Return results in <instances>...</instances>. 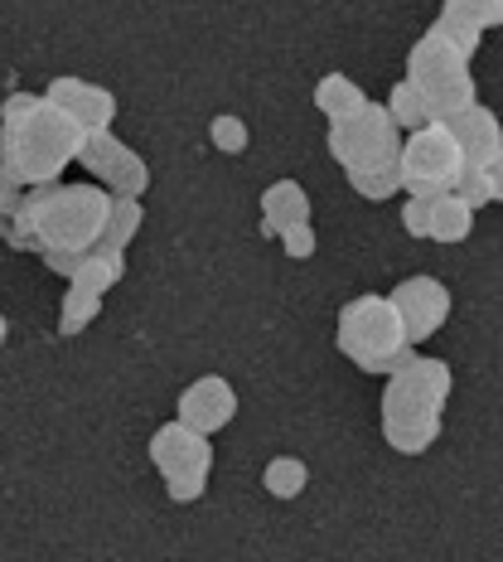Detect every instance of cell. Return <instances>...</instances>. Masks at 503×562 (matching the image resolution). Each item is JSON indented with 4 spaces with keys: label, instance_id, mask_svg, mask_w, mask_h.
Wrapping results in <instances>:
<instances>
[{
    "label": "cell",
    "instance_id": "f1b7e54d",
    "mask_svg": "<svg viewBox=\"0 0 503 562\" xmlns=\"http://www.w3.org/2000/svg\"><path fill=\"white\" fill-rule=\"evenodd\" d=\"M25 190H30V184L20 180V175L10 170L5 160H0V218H5V214H15V209L25 204Z\"/></svg>",
    "mask_w": 503,
    "mask_h": 562
},
{
    "label": "cell",
    "instance_id": "8fae6325",
    "mask_svg": "<svg viewBox=\"0 0 503 562\" xmlns=\"http://www.w3.org/2000/svg\"><path fill=\"white\" fill-rule=\"evenodd\" d=\"M180 417L190 422L194 431H204V437H218V431L238 417V389H232L224 373H204V379H194L190 389L180 393Z\"/></svg>",
    "mask_w": 503,
    "mask_h": 562
},
{
    "label": "cell",
    "instance_id": "8992f818",
    "mask_svg": "<svg viewBox=\"0 0 503 562\" xmlns=\"http://www.w3.org/2000/svg\"><path fill=\"white\" fill-rule=\"evenodd\" d=\"M397 170H402V194H426V199L450 194L465 170L460 140L450 136L446 122L416 126V132H407L402 150H397Z\"/></svg>",
    "mask_w": 503,
    "mask_h": 562
},
{
    "label": "cell",
    "instance_id": "ba28073f",
    "mask_svg": "<svg viewBox=\"0 0 503 562\" xmlns=\"http://www.w3.org/2000/svg\"><path fill=\"white\" fill-rule=\"evenodd\" d=\"M78 166H83L98 184H107L112 194H132L140 199L150 190V166L136 156L132 146H126L116 132H88L83 140V156H78Z\"/></svg>",
    "mask_w": 503,
    "mask_h": 562
},
{
    "label": "cell",
    "instance_id": "83f0119b",
    "mask_svg": "<svg viewBox=\"0 0 503 562\" xmlns=\"http://www.w3.org/2000/svg\"><path fill=\"white\" fill-rule=\"evenodd\" d=\"M281 248H286V257H296V262H306V257H315V228L310 224H290L281 228Z\"/></svg>",
    "mask_w": 503,
    "mask_h": 562
},
{
    "label": "cell",
    "instance_id": "30bf717a",
    "mask_svg": "<svg viewBox=\"0 0 503 562\" xmlns=\"http://www.w3.org/2000/svg\"><path fill=\"white\" fill-rule=\"evenodd\" d=\"M388 296H392V306L402 311V325H407L412 345H426V339L450 321V291H446V281H436V277H407V281H397Z\"/></svg>",
    "mask_w": 503,
    "mask_h": 562
},
{
    "label": "cell",
    "instance_id": "ac0fdd59",
    "mask_svg": "<svg viewBox=\"0 0 503 562\" xmlns=\"http://www.w3.org/2000/svg\"><path fill=\"white\" fill-rule=\"evenodd\" d=\"M382 108H388V116L397 122V132H416V126L436 122V116H431V108H426V98H421V88L412 83V78H397Z\"/></svg>",
    "mask_w": 503,
    "mask_h": 562
},
{
    "label": "cell",
    "instance_id": "5bb4252c",
    "mask_svg": "<svg viewBox=\"0 0 503 562\" xmlns=\"http://www.w3.org/2000/svg\"><path fill=\"white\" fill-rule=\"evenodd\" d=\"M290 224H310V194L296 180H276L262 190V233L281 238V228Z\"/></svg>",
    "mask_w": 503,
    "mask_h": 562
},
{
    "label": "cell",
    "instance_id": "d6986e66",
    "mask_svg": "<svg viewBox=\"0 0 503 562\" xmlns=\"http://www.w3.org/2000/svg\"><path fill=\"white\" fill-rule=\"evenodd\" d=\"M98 315H102V296H98V291L68 281V296H64V306H58V335H68V339L83 335Z\"/></svg>",
    "mask_w": 503,
    "mask_h": 562
},
{
    "label": "cell",
    "instance_id": "9c48e42d",
    "mask_svg": "<svg viewBox=\"0 0 503 562\" xmlns=\"http://www.w3.org/2000/svg\"><path fill=\"white\" fill-rule=\"evenodd\" d=\"M150 465H156L165 480L174 475H214V437L194 431L184 417L156 427L150 437Z\"/></svg>",
    "mask_w": 503,
    "mask_h": 562
},
{
    "label": "cell",
    "instance_id": "9a60e30c",
    "mask_svg": "<svg viewBox=\"0 0 503 562\" xmlns=\"http://www.w3.org/2000/svg\"><path fill=\"white\" fill-rule=\"evenodd\" d=\"M122 277H126V248H112L107 238H98L83 257H78V272L68 277V281H78V286H88V291H98V296H107V291H112Z\"/></svg>",
    "mask_w": 503,
    "mask_h": 562
},
{
    "label": "cell",
    "instance_id": "cb8c5ba5",
    "mask_svg": "<svg viewBox=\"0 0 503 562\" xmlns=\"http://www.w3.org/2000/svg\"><path fill=\"white\" fill-rule=\"evenodd\" d=\"M208 140H214V150H224V156H242V150L252 146V132H248V122H242V116L224 112V116H214V122H208Z\"/></svg>",
    "mask_w": 503,
    "mask_h": 562
},
{
    "label": "cell",
    "instance_id": "7c38bea8",
    "mask_svg": "<svg viewBox=\"0 0 503 562\" xmlns=\"http://www.w3.org/2000/svg\"><path fill=\"white\" fill-rule=\"evenodd\" d=\"M44 102H54L58 112H68L83 132H112V122H116V98L107 88L88 83V78H49Z\"/></svg>",
    "mask_w": 503,
    "mask_h": 562
},
{
    "label": "cell",
    "instance_id": "2e32d148",
    "mask_svg": "<svg viewBox=\"0 0 503 562\" xmlns=\"http://www.w3.org/2000/svg\"><path fill=\"white\" fill-rule=\"evenodd\" d=\"M315 108H320V116H330V122H344V116L368 108V92L348 74H324L320 83H315Z\"/></svg>",
    "mask_w": 503,
    "mask_h": 562
},
{
    "label": "cell",
    "instance_id": "7a4b0ae2",
    "mask_svg": "<svg viewBox=\"0 0 503 562\" xmlns=\"http://www.w3.org/2000/svg\"><path fill=\"white\" fill-rule=\"evenodd\" d=\"M455 389V373L446 359L431 355H407L402 364L388 373L382 389V441L397 456H421L436 447L441 427H446V403Z\"/></svg>",
    "mask_w": 503,
    "mask_h": 562
},
{
    "label": "cell",
    "instance_id": "277c9868",
    "mask_svg": "<svg viewBox=\"0 0 503 562\" xmlns=\"http://www.w3.org/2000/svg\"><path fill=\"white\" fill-rule=\"evenodd\" d=\"M334 345H339V355H344L354 369L382 373V379H388V373L416 349L412 339H407L402 311L392 306V296H378V291L354 296V301H344V306H339Z\"/></svg>",
    "mask_w": 503,
    "mask_h": 562
},
{
    "label": "cell",
    "instance_id": "6da1fadb",
    "mask_svg": "<svg viewBox=\"0 0 503 562\" xmlns=\"http://www.w3.org/2000/svg\"><path fill=\"white\" fill-rule=\"evenodd\" d=\"M83 126L44 102V92H10L0 102V160L25 184H54L83 156Z\"/></svg>",
    "mask_w": 503,
    "mask_h": 562
},
{
    "label": "cell",
    "instance_id": "d6a6232c",
    "mask_svg": "<svg viewBox=\"0 0 503 562\" xmlns=\"http://www.w3.org/2000/svg\"><path fill=\"white\" fill-rule=\"evenodd\" d=\"M5 339H10V321H5V315H0V345H5Z\"/></svg>",
    "mask_w": 503,
    "mask_h": 562
},
{
    "label": "cell",
    "instance_id": "4fadbf2b",
    "mask_svg": "<svg viewBox=\"0 0 503 562\" xmlns=\"http://www.w3.org/2000/svg\"><path fill=\"white\" fill-rule=\"evenodd\" d=\"M446 126H450V136L460 140V156L470 170H489L503 156V122L484 102H470V108L446 116Z\"/></svg>",
    "mask_w": 503,
    "mask_h": 562
},
{
    "label": "cell",
    "instance_id": "d4e9b609",
    "mask_svg": "<svg viewBox=\"0 0 503 562\" xmlns=\"http://www.w3.org/2000/svg\"><path fill=\"white\" fill-rule=\"evenodd\" d=\"M0 233H5V243L15 252H39L44 243H39V228H34V218L25 214V209H15V214H5L0 218Z\"/></svg>",
    "mask_w": 503,
    "mask_h": 562
},
{
    "label": "cell",
    "instance_id": "44dd1931",
    "mask_svg": "<svg viewBox=\"0 0 503 562\" xmlns=\"http://www.w3.org/2000/svg\"><path fill=\"white\" fill-rule=\"evenodd\" d=\"M348 184H354L358 199L382 204V199L402 194V170H397V160H388V166H368V170H348Z\"/></svg>",
    "mask_w": 503,
    "mask_h": 562
},
{
    "label": "cell",
    "instance_id": "3957f363",
    "mask_svg": "<svg viewBox=\"0 0 503 562\" xmlns=\"http://www.w3.org/2000/svg\"><path fill=\"white\" fill-rule=\"evenodd\" d=\"M25 214L39 228L44 248H64V252H88L92 243L107 233L112 214V190L107 184H30L25 190ZM39 248V252H44Z\"/></svg>",
    "mask_w": 503,
    "mask_h": 562
},
{
    "label": "cell",
    "instance_id": "4316f807",
    "mask_svg": "<svg viewBox=\"0 0 503 562\" xmlns=\"http://www.w3.org/2000/svg\"><path fill=\"white\" fill-rule=\"evenodd\" d=\"M431 204H436V199H426V194H407L402 228L412 233V238H431Z\"/></svg>",
    "mask_w": 503,
    "mask_h": 562
},
{
    "label": "cell",
    "instance_id": "7402d4cb",
    "mask_svg": "<svg viewBox=\"0 0 503 562\" xmlns=\"http://www.w3.org/2000/svg\"><path fill=\"white\" fill-rule=\"evenodd\" d=\"M140 224H146V209H140V199L112 194V214H107V233H102V238H107L112 248H132Z\"/></svg>",
    "mask_w": 503,
    "mask_h": 562
},
{
    "label": "cell",
    "instance_id": "603a6c76",
    "mask_svg": "<svg viewBox=\"0 0 503 562\" xmlns=\"http://www.w3.org/2000/svg\"><path fill=\"white\" fill-rule=\"evenodd\" d=\"M441 15L460 20V25H470L479 34H489V30H503V0H446Z\"/></svg>",
    "mask_w": 503,
    "mask_h": 562
},
{
    "label": "cell",
    "instance_id": "484cf974",
    "mask_svg": "<svg viewBox=\"0 0 503 562\" xmlns=\"http://www.w3.org/2000/svg\"><path fill=\"white\" fill-rule=\"evenodd\" d=\"M455 194H460L465 204L475 209V214H479L484 204H494V184H489V170H470V166H465L460 180H455Z\"/></svg>",
    "mask_w": 503,
    "mask_h": 562
},
{
    "label": "cell",
    "instance_id": "f546056e",
    "mask_svg": "<svg viewBox=\"0 0 503 562\" xmlns=\"http://www.w3.org/2000/svg\"><path fill=\"white\" fill-rule=\"evenodd\" d=\"M204 490H208V475H174V480H165V495L174 499V505H194Z\"/></svg>",
    "mask_w": 503,
    "mask_h": 562
},
{
    "label": "cell",
    "instance_id": "5b68a950",
    "mask_svg": "<svg viewBox=\"0 0 503 562\" xmlns=\"http://www.w3.org/2000/svg\"><path fill=\"white\" fill-rule=\"evenodd\" d=\"M407 78L421 88L426 108L436 122H446L460 108L479 102V88H475V74H470V54L450 40L446 30L431 20V30L412 44V58H407Z\"/></svg>",
    "mask_w": 503,
    "mask_h": 562
},
{
    "label": "cell",
    "instance_id": "4dcf8cb0",
    "mask_svg": "<svg viewBox=\"0 0 503 562\" xmlns=\"http://www.w3.org/2000/svg\"><path fill=\"white\" fill-rule=\"evenodd\" d=\"M39 257H44V267H49V272H54V277H64V281H68V277H73V272H78V257H83V252H64V248H44Z\"/></svg>",
    "mask_w": 503,
    "mask_h": 562
},
{
    "label": "cell",
    "instance_id": "52a82bcc",
    "mask_svg": "<svg viewBox=\"0 0 503 562\" xmlns=\"http://www.w3.org/2000/svg\"><path fill=\"white\" fill-rule=\"evenodd\" d=\"M397 150H402V132H397V122L382 102H368L364 112L330 122V160H339L344 175L388 166V160H397Z\"/></svg>",
    "mask_w": 503,
    "mask_h": 562
},
{
    "label": "cell",
    "instance_id": "ffe728a7",
    "mask_svg": "<svg viewBox=\"0 0 503 562\" xmlns=\"http://www.w3.org/2000/svg\"><path fill=\"white\" fill-rule=\"evenodd\" d=\"M262 485L272 499H296V495H306V485H310V465L300 461V456H276V461H266Z\"/></svg>",
    "mask_w": 503,
    "mask_h": 562
},
{
    "label": "cell",
    "instance_id": "e0dca14e",
    "mask_svg": "<svg viewBox=\"0 0 503 562\" xmlns=\"http://www.w3.org/2000/svg\"><path fill=\"white\" fill-rule=\"evenodd\" d=\"M475 233V209L465 204L460 194H441L436 204H431V243H465Z\"/></svg>",
    "mask_w": 503,
    "mask_h": 562
},
{
    "label": "cell",
    "instance_id": "1f68e13d",
    "mask_svg": "<svg viewBox=\"0 0 503 562\" xmlns=\"http://www.w3.org/2000/svg\"><path fill=\"white\" fill-rule=\"evenodd\" d=\"M489 184H494V204H503V156L489 166Z\"/></svg>",
    "mask_w": 503,
    "mask_h": 562
}]
</instances>
